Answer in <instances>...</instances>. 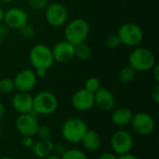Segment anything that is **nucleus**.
Instances as JSON below:
<instances>
[{
    "label": "nucleus",
    "mask_w": 159,
    "mask_h": 159,
    "mask_svg": "<svg viewBox=\"0 0 159 159\" xmlns=\"http://www.w3.org/2000/svg\"><path fill=\"white\" fill-rule=\"evenodd\" d=\"M88 126L84 120L78 117L66 119L61 128L62 138L69 143H79L88 131Z\"/></svg>",
    "instance_id": "nucleus-1"
},
{
    "label": "nucleus",
    "mask_w": 159,
    "mask_h": 159,
    "mask_svg": "<svg viewBox=\"0 0 159 159\" xmlns=\"http://www.w3.org/2000/svg\"><path fill=\"white\" fill-rule=\"evenodd\" d=\"M129 63L136 72L151 71L157 64L155 54L148 48L137 47L129 56Z\"/></svg>",
    "instance_id": "nucleus-2"
},
{
    "label": "nucleus",
    "mask_w": 159,
    "mask_h": 159,
    "mask_svg": "<svg viewBox=\"0 0 159 159\" xmlns=\"http://www.w3.org/2000/svg\"><path fill=\"white\" fill-rule=\"evenodd\" d=\"M89 24L82 18H76L68 22L64 28L65 40L76 46L86 41L89 34Z\"/></svg>",
    "instance_id": "nucleus-3"
},
{
    "label": "nucleus",
    "mask_w": 159,
    "mask_h": 159,
    "mask_svg": "<svg viewBox=\"0 0 159 159\" xmlns=\"http://www.w3.org/2000/svg\"><path fill=\"white\" fill-rule=\"evenodd\" d=\"M29 61L34 70L48 71L55 62L52 50L45 44L34 45L29 52Z\"/></svg>",
    "instance_id": "nucleus-4"
},
{
    "label": "nucleus",
    "mask_w": 159,
    "mask_h": 159,
    "mask_svg": "<svg viewBox=\"0 0 159 159\" xmlns=\"http://www.w3.org/2000/svg\"><path fill=\"white\" fill-rule=\"evenodd\" d=\"M58 108L57 97L49 91H40L33 97V110L38 116H50Z\"/></svg>",
    "instance_id": "nucleus-5"
},
{
    "label": "nucleus",
    "mask_w": 159,
    "mask_h": 159,
    "mask_svg": "<svg viewBox=\"0 0 159 159\" xmlns=\"http://www.w3.org/2000/svg\"><path fill=\"white\" fill-rule=\"evenodd\" d=\"M121 43L127 47H138L143 40V32L140 26L132 22H127L117 31Z\"/></svg>",
    "instance_id": "nucleus-6"
},
{
    "label": "nucleus",
    "mask_w": 159,
    "mask_h": 159,
    "mask_svg": "<svg viewBox=\"0 0 159 159\" xmlns=\"http://www.w3.org/2000/svg\"><path fill=\"white\" fill-rule=\"evenodd\" d=\"M110 144L113 153L116 156H121L131 152L134 145V141L132 135L129 131L119 129L112 135Z\"/></svg>",
    "instance_id": "nucleus-7"
},
{
    "label": "nucleus",
    "mask_w": 159,
    "mask_h": 159,
    "mask_svg": "<svg viewBox=\"0 0 159 159\" xmlns=\"http://www.w3.org/2000/svg\"><path fill=\"white\" fill-rule=\"evenodd\" d=\"M129 125L137 134L147 136L155 130L156 121L150 114L146 112H139L133 115Z\"/></svg>",
    "instance_id": "nucleus-8"
},
{
    "label": "nucleus",
    "mask_w": 159,
    "mask_h": 159,
    "mask_svg": "<svg viewBox=\"0 0 159 159\" xmlns=\"http://www.w3.org/2000/svg\"><path fill=\"white\" fill-rule=\"evenodd\" d=\"M45 17L47 22L52 27H61L67 22L68 10L66 7L61 3H49L45 9Z\"/></svg>",
    "instance_id": "nucleus-9"
},
{
    "label": "nucleus",
    "mask_w": 159,
    "mask_h": 159,
    "mask_svg": "<svg viewBox=\"0 0 159 159\" xmlns=\"http://www.w3.org/2000/svg\"><path fill=\"white\" fill-rule=\"evenodd\" d=\"M39 126L37 117H34L30 113L21 114L15 120V128L22 137L35 136Z\"/></svg>",
    "instance_id": "nucleus-10"
},
{
    "label": "nucleus",
    "mask_w": 159,
    "mask_h": 159,
    "mask_svg": "<svg viewBox=\"0 0 159 159\" xmlns=\"http://www.w3.org/2000/svg\"><path fill=\"white\" fill-rule=\"evenodd\" d=\"M36 81L37 76L32 69H23L13 78L15 89L19 92H30L35 87Z\"/></svg>",
    "instance_id": "nucleus-11"
},
{
    "label": "nucleus",
    "mask_w": 159,
    "mask_h": 159,
    "mask_svg": "<svg viewBox=\"0 0 159 159\" xmlns=\"http://www.w3.org/2000/svg\"><path fill=\"white\" fill-rule=\"evenodd\" d=\"M3 21L10 29L20 30L28 22L27 13L20 7H10L6 12H4Z\"/></svg>",
    "instance_id": "nucleus-12"
},
{
    "label": "nucleus",
    "mask_w": 159,
    "mask_h": 159,
    "mask_svg": "<svg viewBox=\"0 0 159 159\" xmlns=\"http://www.w3.org/2000/svg\"><path fill=\"white\" fill-rule=\"evenodd\" d=\"M72 105L76 111H89L94 106V94L86 89H78L72 96Z\"/></svg>",
    "instance_id": "nucleus-13"
},
{
    "label": "nucleus",
    "mask_w": 159,
    "mask_h": 159,
    "mask_svg": "<svg viewBox=\"0 0 159 159\" xmlns=\"http://www.w3.org/2000/svg\"><path fill=\"white\" fill-rule=\"evenodd\" d=\"M51 50L54 61L60 63L68 62L75 57V46L66 40L58 42L51 48Z\"/></svg>",
    "instance_id": "nucleus-14"
},
{
    "label": "nucleus",
    "mask_w": 159,
    "mask_h": 159,
    "mask_svg": "<svg viewBox=\"0 0 159 159\" xmlns=\"http://www.w3.org/2000/svg\"><path fill=\"white\" fill-rule=\"evenodd\" d=\"M94 105L103 112H110L115 108L116 99L114 94L105 88L99 89L94 93Z\"/></svg>",
    "instance_id": "nucleus-15"
},
{
    "label": "nucleus",
    "mask_w": 159,
    "mask_h": 159,
    "mask_svg": "<svg viewBox=\"0 0 159 159\" xmlns=\"http://www.w3.org/2000/svg\"><path fill=\"white\" fill-rule=\"evenodd\" d=\"M12 108L21 114H29L33 110V96L29 92H17L11 100Z\"/></svg>",
    "instance_id": "nucleus-16"
},
{
    "label": "nucleus",
    "mask_w": 159,
    "mask_h": 159,
    "mask_svg": "<svg viewBox=\"0 0 159 159\" xmlns=\"http://www.w3.org/2000/svg\"><path fill=\"white\" fill-rule=\"evenodd\" d=\"M112 111L113 112L111 115V121L115 126L123 128L130 124L134 114L129 108L119 107L116 109H113Z\"/></svg>",
    "instance_id": "nucleus-17"
},
{
    "label": "nucleus",
    "mask_w": 159,
    "mask_h": 159,
    "mask_svg": "<svg viewBox=\"0 0 159 159\" xmlns=\"http://www.w3.org/2000/svg\"><path fill=\"white\" fill-rule=\"evenodd\" d=\"M83 148L88 152H96L101 148L102 145V138L95 131L88 129L85 136L81 141Z\"/></svg>",
    "instance_id": "nucleus-18"
},
{
    "label": "nucleus",
    "mask_w": 159,
    "mask_h": 159,
    "mask_svg": "<svg viewBox=\"0 0 159 159\" xmlns=\"http://www.w3.org/2000/svg\"><path fill=\"white\" fill-rule=\"evenodd\" d=\"M53 147L54 143L50 140H38L37 142H34L33 147L31 148L34 155L37 157L38 158L44 159L48 157L49 155L53 154Z\"/></svg>",
    "instance_id": "nucleus-19"
},
{
    "label": "nucleus",
    "mask_w": 159,
    "mask_h": 159,
    "mask_svg": "<svg viewBox=\"0 0 159 159\" xmlns=\"http://www.w3.org/2000/svg\"><path fill=\"white\" fill-rule=\"evenodd\" d=\"M91 56H92V48L86 42L75 46V57H76L78 60L85 61L89 60Z\"/></svg>",
    "instance_id": "nucleus-20"
},
{
    "label": "nucleus",
    "mask_w": 159,
    "mask_h": 159,
    "mask_svg": "<svg viewBox=\"0 0 159 159\" xmlns=\"http://www.w3.org/2000/svg\"><path fill=\"white\" fill-rule=\"evenodd\" d=\"M136 75V71L129 65L123 67L118 73V79L123 84H129L133 81Z\"/></svg>",
    "instance_id": "nucleus-21"
},
{
    "label": "nucleus",
    "mask_w": 159,
    "mask_h": 159,
    "mask_svg": "<svg viewBox=\"0 0 159 159\" xmlns=\"http://www.w3.org/2000/svg\"><path fill=\"white\" fill-rule=\"evenodd\" d=\"M61 159H88L86 153L80 149L70 148L61 156Z\"/></svg>",
    "instance_id": "nucleus-22"
},
{
    "label": "nucleus",
    "mask_w": 159,
    "mask_h": 159,
    "mask_svg": "<svg viewBox=\"0 0 159 159\" xmlns=\"http://www.w3.org/2000/svg\"><path fill=\"white\" fill-rule=\"evenodd\" d=\"M13 90H15L13 79L7 78V77L0 79V92L1 93L8 94V93H11Z\"/></svg>",
    "instance_id": "nucleus-23"
},
{
    "label": "nucleus",
    "mask_w": 159,
    "mask_h": 159,
    "mask_svg": "<svg viewBox=\"0 0 159 159\" xmlns=\"http://www.w3.org/2000/svg\"><path fill=\"white\" fill-rule=\"evenodd\" d=\"M102 88V84L99 78L97 77H89L86 82H85V88L87 90H89L91 93H95L99 89Z\"/></svg>",
    "instance_id": "nucleus-24"
},
{
    "label": "nucleus",
    "mask_w": 159,
    "mask_h": 159,
    "mask_svg": "<svg viewBox=\"0 0 159 159\" xmlns=\"http://www.w3.org/2000/svg\"><path fill=\"white\" fill-rule=\"evenodd\" d=\"M29 7L35 11H42L49 5V0H28Z\"/></svg>",
    "instance_id": "nucleus-25"
},
{
    "label": "nucleus",
    "mask_w": 159,
    "mask_h": 159,
    "mask_svg": "<svg viewBox=\"0 0 159 159\" xmlns=\"http://www.w3.org/2000/svg\"><path fill=\"white\" fill-rule=\"evenodd\" d=\"M105 45L110 49H116V48H119L122 45V43H121L119 36L117 35V34H112L106 38Z\"/></svg>",
    "instance_id": "nucleus-26"
},
{
    "label": "nucleus",
    "mask_w": 159,
    "mask_h": 159,
    "mask_svg": "<svg viewBox=\"0 0 159 159\" xmlns=\"http://www.w3.org/2000/svg\"><path fill=\"white\" fill-rule=\"evenodd\" d=\"M36 136L38 137L39 140L50 139L52 137V129L50 127H48L47 125H41V126H39V128L37 129Z\"/></svg>",
    "instance_id": "nucleus-27"
},
{
    "label": "nucleus",
    "mask_w": 159,
    "mask_h": 159,
    "mask_svg": "<svg viewBox=\"0 0 159 159\" xmlns=\"http://www.w3.org/2000/svg\"><path fill=\"white\" fill-rule=\"evenodd\" d=\"M67 150V147L64 143H54V147H53V154L61 157L65 151Z\"/></svg>",
    "instance_id": "nucleus-28"
},
{
    "label": "nucleus",
    "mask_w": 159,
    "mask_h": 159,
    "mask_svg": "<svg viewBox=\"0 0 159 159\" xmlns=\"http://www.w3.org/2000/svg\"><path fill=\"white\" fill-rule=\"evenodd\" d=\"M34 143V141L33 137H23L21 140V145L27 149H31L33 147Z\"/></svg>",
    "instance_id": "nucleus-29"
},
{
    "label": "nucleus",
    "mask_w": 159,
    "mask_h": 159,
    "mask_svg": "<svg viewBox=\"0 0 159 159\" xmlns=\"http://www.w3.org/2000/svg\"><path fill=\"white\" fill-rule=\"evenodd\" d=\"M152 100L155 102L156 104L159 103V84H156V86L153 88L152 92H151Z\"/></svg>",
    "instance_id": "nucleus-30"
},
{
    "label": "nucleus",
    "mask_w": 159,
    "mask_h": 159,
    "mask_svg": "<svg viewBox=\"0 0 159 159\" xmlns=\"http://www.w3.org/2000/svg\"><path fill=\"white\" fill-rule=\"evenodd\" d=\"M117 156L113 153V152H103L101 155H99V157L97 159H116Z\"/></svg>",
    "instance_id": "nucleus-31"
},
{
    "label": "nucleus",
    "mask_w": 159,
    "mask_h": 159,
    "mask_svg": "<svg viewBox=\"0 0 159 159\" xmlns=\"http://www.w3.org/2000/svg\"><path fill=\"white\" fill-rule=\"evenodd\" d=\"M21 30V33H22V34L24 35V36H26V37H30L32 34H34V29H32L30 26H28V25H25L23 28H21L20 29Z\"/></svg>",
    "instance_id": "nucleus-32"
},
{
    "label": "nucleus",
    "mask_w": 159,
    "mask_h": 159,
    "mask_svg": "<svg viewBox=\"0 0 159 159\" xmlns=\"http://www.w3.org/2000/svg\"><path fill=\"white\" fill-rule=\"evenodd\" d=\"M152 71H153V76H154V79H155L156 83H157V84H159V64L157 63V64L153 67Z\"/></svg>",
    "instance_id": "nucleus-33"
},
{
    "label": "nucleus",
    "mask_w": 159,
    "mask_h": 159,
    "mask_svg": "<svg viewBox=\"0 0 159 159\" xmlns=\"http://www.w3.org/2000/svg\"><path fill=\"white\" fill-rule=\"evenodd\" d=\"M116 159H139L136 156L132 155L131 153L129 154H125V155H121V156H117Z\"/></svg>",
    "instance_id": "nucleus-34"
},
{
    "label": "nucleus",
    "mask_w": 159,
    "mask_h": 159,
    "mask_svg": "<svg viewBox=\"0 0 159 159\" xmlns=\"http://www.w3.org/2000/svg\"><path fill=\"white\" fill-rule=\"evenodd\" d=\"M34 72H35V75H36L37 78H38V77L42 78V77H44V76L46 75V74H47V71H46V70H42V69L35 70Z\"/></svg>",
    "instance_id": "nucleus-35"
},
{
    "label": "nucleus",
    "mask_w": 159,
    "mask_h": 159,
    "mask_svg": "<svg viewBox=\"0 0 159 159\" xmlns=\"http://www.w3.org/2000/svg\"><path fill=\"white\" fill-rule=\"evenodd\" d=\"M5 112H6V107L4 105V103L0 102V118L3 117V116L5 115Z\"/></svg>",
    "instance_id": "nucleus-36"
},
{
    "label": "nucleus",
    "mask_w": 159,
    "mask_h": 159,
    "mask_svg": "<svg viewBox=\"0 0 159 159\" xmlns=\"http://www.w3.org/2000/svg\"><path fill=\"white\" fill-rule=\"evenodd\" d=\"M44 159H61V157H59V156H57L55 154H51V155H49L48 157H45Z\"/></svg>",
    "instance_id": "nucleus-37"
},
{
    "label": "nucleus",
    "mask_w": 159,
    "mask_h": 159,
    "mask_svg": "<svg viewBox=\"0 0 159 159\" xmlns=\"http://www.w3.org/2000/svg\"><path fill=\"white\" fill-rule=\"evenodd\" d=\"M4 34H5V31H4V28L0 25V44L3 40V36H4Z\"/></svg>",
    "instance_id": "nucleus-38"
},
{
    "label": "nucleus",
    "mask_w": 159,
    "mask_h": 159,
    "mask_svg": "<svg viewBox=\"0 0 159 159\" xmlns=\"http://www.w3.org/2000/svg\"><path fill=\"white\" fill-rule=\"evenodd\" d=\"M3 18H4V10H3L2 7H1V5H0V24H1V22L3 21Z\"/></svg>",
    "instance_id": "nucleus-39"
},
{
    "label": "nucleus",
    "mask_w": 159,
    "mask_h": 159,
    "mask_svg": "<svg viewBox=\"0 0 159 159\" xmlns=\"http://www.w3.org/2000/svg\"><path fill=\"white\" fill-rule=\"evenodd\" d=\"M14 0H0V3L2 4H9L11 2H13Z\"/></svg>",
    "instance_id": "nucleus-40"
},
{
    "label": "nucleus",
    "mask_w": 159,
    "mask_h": 159,
    "mask_svg": "<svg viewBox=\"0 0 159 159\" xmlns=\"http://www.w3.org/2000/svg\"><path fill=\"white\" fill-rule=\"evenodd\" d=\"M0 159H14V158H12V157H1Z\"/></svg>",
    "instance_id": "nucleus-41"
},
{
    "label": "nucleus",
    "mask_w": 159,
    "mask_h": 159,
    "mask_svg": "<svg viewBox=\"0 0 159 159\" xmlns=\"http://www.w3.org/2000/svg\"><path fill=\"white\" fill-rule=\"evenodd\" d=\"M0 135H1V127H0Z\"/></svg>",
    "instance_id": "nucleus-42"
}]
</instances>
